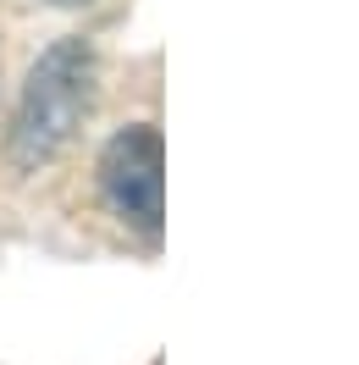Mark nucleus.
<instances>
[{
  "mask_svg": "<svg viewBox=\"0 0 359 365\" xmlns=\"http://www.w3.org/2000/svg\"><path fill=\"white\" fill-rule=\"evenodd\" d=\"M94 106V50L83 39H61L50 45L33 72H28L23 106H17V128H11V155L17 166H39L50 160Z\"/></svg>",
  "mask_w": 359,
  "mask_h": 365,
  "instance_id": "nucleus-1",
  "label": "nucleus"
},
{
  "mask_svg": "<svg viewBox=\"0 0 359 365\" xmlns=\"http://www.w3.org/2000/svg\"><path fill=\"white\" fill-rule=\"evenodd\" d=\"M166 155H160V133L150 122H138L128 133H116L100 155V188L122 222H133L138 232H160L166 216Z\"/></svg>",
  "mask_w": 359,
  "mask_h": 365,
  "instance_id": "nucleus-2",
  "label": "nucleus"
}]
</instances>
